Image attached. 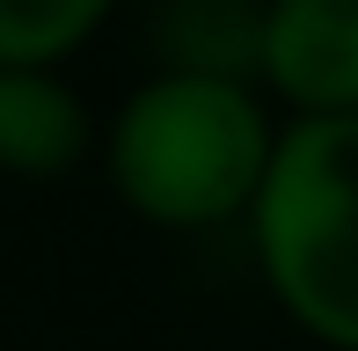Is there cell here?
<instances>
[{
	"label": "cell",
	"instance_id": "1",
	"mask_svg": "<svg viewBox=\"0 0 358 351\" xmlns=\"http://www.w3.org/2000/svg\"><path fill=\"white\" fill-rule=\"evenodd\" d=\"M271 147H278V124H271L256 81L154 66L110 117L103 169H110V190L146 227L198 234V227L249 220Z\"/></svg>",
	"mask_w": 358,
	"mask_h": 351
},
{
	"label": "cell",
	"instance_id": "2",
	"mask_svg": "<svg viewBox=\"0 0 358 351\" xmlns=\"http://www.w3.org/2000/svg\"><path fill=\"white\" fill-rule=\"evenodd\" d=\"M249 249L271 300L307 337L358 351V110L278 124L249 205Z\"/></svg>",
	"mask_w": 358,
	"mask_h": 351
},
{
	"label": "cell",
	"instance_id": "3",
	"mask_svg": "<svg viewBox=\"0 0 358 351\" xmlns=\"http://www.w3.org/2000/svg\"><path fill=\"white\" fill-rule=\"evenodd\" d=\"M264 81L292 117L358 110V0H264Z\"/></svg>",
	"mask_w": 358,
	"mask_h": 351
},
{
	"label": "cell",
	"instance_id": "4",
	"mask_svg": "<svg viewBox=\"0 0 358 351\" xmlns=\"http://www.w3.org/2000/svg\"><path fill=\"white\" fill-rule=\"evenodd\" d=\"M88 154V103L59 81V66H0V169L66 176Z\"/></svg>",
	"mask_w": 358,
	"mask_h": 351
},
{
	"label": "cell",
	"instance_id": "5",
	"mask_svg": "<svg viewBox=\"0 0 358 351\" xmlns=\"http://www.w3.org/2000/svg\"><path fill=\"white\" fill-rule=\"evenodd\" d=\"M154 59L176 66V73L256 81L264 0H154Z\"/></svg>",
	"mask_w": 358,
	"mask_h": 351
},
{
	"label": "cell",
	"instance_id": "6",
	"mask_svg": "<svg viewBox=\"0 0 358 351\" xmlns=\"http://www.w3.org/2000/svg\"><path fill=\"white\" fill-rule=\"evenodd\" d=\"M117 0H0V66H66Z\"/></svg>",
	"mask_w": 358,
	"mask_h": 351
}]
</instances>
